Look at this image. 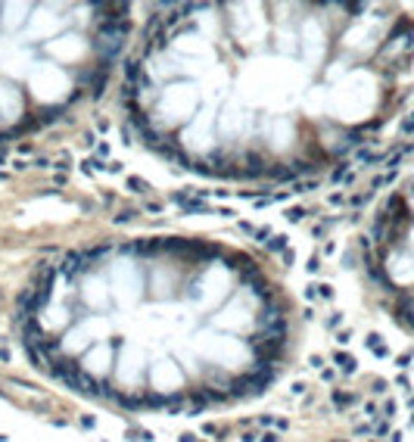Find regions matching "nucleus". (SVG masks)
<instances>
[{
	"label": "nucleus",
	"instance_id": "obj_1",
	"mask_svg": "<svg viewBox=\"0 0 414 442\" xmlns=\"http://www.w3.org/2000/svg\"><path fill=\"white\" fill-rule=\"evenodd\" d=\"M25 346L78 393L125 408H206L271 380L287 311L228 246L137 240L56 265L25 306Z\"/></svg>",
	"mask_w": 414,
	"mask_h": 442
},
{
	"label": "nucleus",
	"instance_id": "obj_2",
	"mask_svg": "<svg viewBox=\"0 0 414 442\" xmlns=\"http://www.w3.org/2000/svg\"><path fill=\"white\" fill-rule=\"evenodd\" d=\"M361 4H209L159 16L128 63L143 141L215 178L324 169L361 134L337 119V56Z\"/></svg>",
	"mask_w": 414,
	"mask_h": 442
},
{
	"label": "nucleus",
	"instance_id": "obj_3",
	"mask_svg": "<svg viewBox=\"0 0 414 442\" xmlns=\"http://www.w3.org/2000/svg\"><path fill=\"white\" fill-rule=\"evenodd\" d=\"M125 6L0 4V141L38 131L106 84L128 44Z\"/></svg>",
	"mask_w": 414,
	"mask_h": 442
}]
</instances>
